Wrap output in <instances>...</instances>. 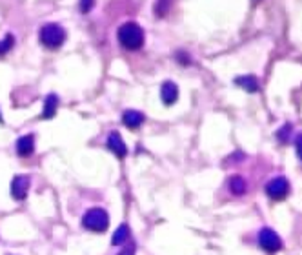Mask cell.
Returning <instances> with one entry per match:
<instances>
[{"mask_svg":"<svg viewBox=\"0 0 302 255\" xmlns=\"http://www.w3.org/2000/svg\"><path fill=\"white\" fill-rule=\"evenodd\" d=\"M117 38H119L120 46L126 48V50H141L142 44H144V30L137 22H126L117 31Z\"/></svg>","mask_w":302,"mask_h":255,"instance_id":"cell-1","label":"cell"},{"mask_svg":"<svg viewBox=\"0 0 302 255\" xmlns=\"http://www.w3.org/2000/svg\"><path fill=\"white\" fill-rule=\"evenodd\" d=\"M82 226L86 230L95 231V234H102L108 230L109 226V215L108 212H104L102 208H91L87 210L82 217Z\"/></svg>","mask_w":302,"mask_h":255,"instance_id":"cell-2","label":"cell"},{"mask_svg":"<svg viewBox=\"0 0 302 255\" xmlns=\"http://www.w3.org/2000/svg\"><path fill=\"white\" fill-rule=\"evenodd\" d=\"M38 38L46 48L50 50H55V48H60L66 40V31H64L62 26L58 24H44L40 28V33H38Z\"/></svg>","mask_w":302,"mask_h":255,"instance_id":"cell-3","label":"cell"},{"mask_svg":"<svg viewBox=\"0 0 302 255\" xmlns=\"http://www.w3.org/2000/svg\"><path fill=\"white\" fill-rule=\"evenodd\" d=\"M259 246L268 253H275V251L282 250V239L271 228H262L259 231Z\"/></svg>","mask_w":302,"mask_h":255,"instance_id":"cell-4","label":"cell"},{"mask_svg":"<svg viewBox=\"0 0 302 255\" xmlns=\"http://www.w3.org/2000/svg\"><path fill=\"white\" fill-rule=\"evenodd\" d=\"M266 193L273 201H282L290 193V182H288L286 177H275L266 184Z\"/></svg>","mask_w":302,"mask_h":255,"instance_id":"cell-5","label":"cell"},{"mask_svg":"<svg viewBox=\"0 0 302 255\" xmlns=\"http://www.w3.org/2000/svg\"><path fill=\"white\" fill-rule=\"evenodd\" d=\"M29 190V177L28 175H17L11 180V195L17 201H24L28 197Z\"/></svg>","mask_w":302,"mask_h":255,"instance_id":"cell-6","label":"cell"},{"mask_svg":"<svg viewBox=\"0 0 302 255\" xmlns=\"http://www.w3.org/2000/svg\"><path fill=\"white\" fill-rule=\"evenodd\" d=\"M160 99L166 106H171L177 102L178 99V88L177 84L171 82V80H166L164 84L160 86Z\"/></svg>","mask_w":302,"mask_h":255,"instance_id":"cell-7","label":"cell"},{"mask_svg":"<svg viewBox=\"0 0 302 255\" xmlns=\"http://www.w3.org/2000/svg\"><path fill=\"white\" fill-rule=\"evenodd\" d=\"M144 121H146L144 113L137 111V109H126L124 115H122V122H124V126L129 128V130L141 128V126L144 124Z\"/></svg>","mask_w":302,"mask_h":255,"instance_id":"cell-8","label":"cell"},{"mask_svg":"<svg viewBox=\"0 0 302 255\" xmlns=\"http://www.w3.org/2000/svg\"><path fill=\"white\" fill-rule=\"evenodd\" d=\"M108 148L113 151V153L119 157V159H124L126 155H128V148H126V143L122 141V137H120L117 131H111L108 137Z\"/></svg>","mask_w":302,"mask_h":255,"instance_id":"cell-9","label":"cell"},{"mask_svg":"<svg viewBox=\"0 0 302 255\" xmlns=\"http://www.w3.org/2000/svg\"><path fill=\"white\" fill-rule=\"evenodd\" d=\"M35 151V137L33 135H24L17 141V153L20 157H29Z\"/></svg>","mask_w":302,"mask_h":255,"instance_id":"cell-10","label":"cell"},{"mask_svg":"<svg viewBox=\"0 0 302 255\" xmlns=\"http://www.w3.org/2000/svg\"><path fill=\"white\" fill-rule=\"evenodd\" d=\"M58 109V97L55 93H50V95L44 99V109H42V119H53L57 115Z\"/></svg>","mask_w":302,"mask_h":255,"instance_id":"cell-11","label":"cell"},{"mask_svg":"<svg viewBox=\"0 0 302 255\" xmlns=\"http://www.w3.org/2000/svg\"><path fill=\"white\" fill-rule=\"evenodd\" d=\"M235 84L237 86H240V88H244L246 91H259V80L255 79L253 75H244V77H237L235 79Z\"/></svg>","mask_w":302,"mask_h":255,"instance_id":"cell-12","label":"cell"},{"mask_svg":"<svg viewBox=\"0 0 302 255\" xmlns=\"http://www.w3.org/2000/svg\"><path fill=\"white\" fill-rule=\"evenodd\" d=\"M128 239H129V226L128 224H120L119 228L115 230V234H113L111 244L113 246H122Z\"/></svg>","mask_w":302,"mask_h":255,"instance_id":"cell-13","label":"cell"},{"mask_svg":"<svg viewBox=\"0 0 302 255\" xmlns=\"http://www.w3.org/2000/svg\"><path fill=\"white\" fill-rule=\"evenodd\" d=\"M246 180L242 179L240 175H235L231 177V180H229V192L233 193V195H242V193H246Z\"/></svg>","mask_w":302,"mask_h":255,"instance_id":"cell-14","label":"cell"},{"mask_svg":"<svg viewBox=\"0 0 302 255\" xmlns=\"http://www.w3.org/2000/svg\"><path fill=\"white\" fill-rule=\"evenodd\" d=\"M171 6V0H157V4H155V13H157V17H164L168 9Z\"/></svg>","mask_w":302,"mask_h":255,"instance_id":"cell-15","label":"cell"},{"mask_svg":"<svg viewBox=\"0 0 302 255\" xmlns=\"http://www.w3.org/2000/svg\"><path fill=\"white\" fill-rule=\"evenodd\" d=\"M13 42H15V38H13L11 35H8V37H6L4 40L0 42V55L8 53V51L13 48Z\"/></svg>","mask_w":302,"mask_h":255,"instance_id":"cell-16","label":"cell"},{"mask_svg":"<svg viewBox=\"0 0 302 255\" xmlns=\"http://www.w3.org/2000/svg\"><path fill=\"white\" fill-rule=\"evenodd\" d=\"M290 130H291V126H290V124H286L284 128H282V130L277 133V137L281 138L282 143H288V135H290Z\"/></svg>","mask_w":302,"mask_h":255,"instance_id":"cell-17","label":"cell"},{"mask_svg":"<svg viewBox=\"0 0 302 255\" xmlns=\"http://www.w3.org/2000/svg\"><path fill=\"white\" fill-rule=\"evenodd\" d=\"M95 4V0H80V11L82 13H89Z\"/></svg>","mask_w":302,"mask_h":255,"instance_id":"cell-18","label":"cell"},{"mask_svg":"<svg viewBox=\"0 0 302 255\" xmlns=\"http://www.w3.org/2000/svg\"><path fill=\"white\" fill-rule=\"evenodd\" d=\"M295 150H297V155H298V159L302 160V133L298 135L297 138H295Z\"/></svg>","mask_w":302,"mask_h":255,"instance_id":"cell-19","label":"cell"},{"mask_svg":"<svg viewBox=\"0 0 302 255\" xmlns=\"http://www.w3.org/2000/svg\"><path fill=\"white\" fill-rule=\"evenodd\" d=\"M135 251H137L135 244H128V246H126L124 250L120 251V253H117V255H135Z\"/></svg>","mask_w":302,"mask_h":255,"instance_id":"cell-20","label":"cell"}]
</instances>
